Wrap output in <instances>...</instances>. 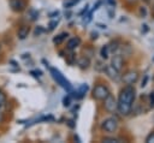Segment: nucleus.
<instances>
[{
  "label": "nucleus",
  "mask_w": 154,
  "mask_h": 143,
  "mask_svg": "<svg viewBox=\"0 0 154 143\" xmlns=\"http://www.w3.org/2000/svg\"><path fill=\"white\" fill-rule=\"evenodd\" d=\"M29 32H30V26L26 25V24H23V25L19 26V29H18V31H17V35H18V37H19L20 40H24V38L29 35Z\"/></svg>",
  "instance_id": "nucleus-9"
},
{
  "label": "nucleus",
  "mask_w": 154,
  "mask_h": 143,
  "mask_svg": "<svg viewBox=\"0 0 154 143\" xmlns=\"http://www.w3.org/2000/svg\"><path fill=\"white\" fill-rule=\"evenodd\" d=\"M88 91V85L87 84H82L76 91H71V94H73V97H76V99H82L84 95H85V93Z\"/></svg>",
  "instance_id": "nucleus-11"
},
{
  "label": "nucleus",
  "mask_w": 154,
  "mask_h": 143,
  "mask_svg": "<svg viewBox=\"0 0 154 143\" xmlns=\"http://www.w3.org/2000/svg\"><path fill=\"white\" fill-rule=\"evenodd\" d=\"M10 7L13 12H23L26 7L25 0H10Z\"/></svg>",
  "instance_id": "nucleus-6"
},
{
  "label": "nucleus",
  "mask_w": 154,
  "mask_h": 143,
  "mask_svg": "<svg viewBox=\"0 0 154 143\" xmlns=\"http://www.w3.org/2000/svg\"><path fill=\"white\" fill-rule=\"evenodd\" d=\"M57 24H58V20H53V22H51V23H49V30H53V29L57 26Z\"/></svg>",
  "instance_id": "nucleus-20"
},
{
  "label": "nucleus",
  "mask_w": 154,
  "mask_h": 143,
  "mask_svg": "<svg viewBox=\"0 0 154 143\" xmlns=\"http://www.w3.org/2000/svg\"><path fill=\"white\" fill-rule=\"evenodd\" d=\"M108 52H109V46H108V44H105V46L101 48V50H100L101 58H102V59H107V58H108Z\"/></svg>",
  "instance_id": "nucleus-15"
},
{
  "label": "nucleus",
  "mask_w": 154,
  "mask_h": 143,
  "mask_svg": "<svg viewBox=\"0 0 154 143\" xmlns=\"http://www.w3.org/2000/svg\"><path fill=\"white\" fill-rule=\"evenodd\" d=\"M141 14H142L143 17H144V16L147 14V10H146L144 7H142V8H141Z\"/></svg>",
  "instance_id": "nucleus-25"
},
{
  "label": "nucleus",
  "mask_w": 154,
  "mask_h": 143,
  "mask_svg": "<svg viewBox=\"0 0 154 143\" xmlns=\"http://www.w3.org/2000/svg\"><path fill=\"white\" fill-rule=\"evenodd\" d=\"M0 50H1V43H0Z\"/></svg>",
  "instance_id": "nucleus-28"
},
{
  "label": "nucleus",
  "mask_w": 154,
  "mask_h": 143,
  "mask_svg": "<svg viewBox=\"0 0 154 143\" xmlns=\"http://www.w3.org/2000/svg\"><path fill=\"white\" fill-rule=\"evenodd\" d=\"M63 102H64V106H65V107H69V106H70V102H71V97H70V96L64 97Z\"/></svg>",
  "instance_id": "nucleus-18"
},
{
  "label": "nucleus",
  "mask_w": 154,
  "mask_h": 143,
  "mask_svg": "<svg viewBox=\"0 0 154 143\" xmlns=\"http://www.w3.org/2000/svg\"><path fill=\"white\" fill-rule=\"evenodd\" d=\"M78 66L82 68V70H84V68H88V66H89V64H90V60H89V58H85V56H82L79 60H78Z\"/></svg>",
  "instance_id": "nucleus-13"
},
{
  "label": "nucleus",
  "mask_w": 154,
  "mask_h": 143,
  "mask_svg": "<svg viewBox=\"0 0 154 143\" xmlns=\"http://www.w3.org/2000/svg\"><path fill=\"white\" fill-rule=\"evenodd\" d=\"M103 101H105V102H103V106H105V109H106L107 112L113 113V112L117 111V101H116V99H114L111 94H108L107 97H106Z\"/></svg>",
  "instance_id": "nucleus-5"
},
{
  "label": "nucleus",
  "mask_w": 154,
  "mask_h": 143,
  "mask_svg": "<svg viewBox=\"0 0 154 143\" xmlns=\"http://www.w3.org/2000/svg\"><path fill=\"white\" fill-rule=\"evenodd\" d=\"M146 142H148V143H153V142H154V132H153V133H150V135L147 137Z\"/></svg>",
  "instance_id": "nucleus-19"
},
{
  "label": "nucleus",
  "mask_w": 154,
  "mask_h": 143,
  "mask_svg": "<svg viewBox=\"0 0 154 143\" xmlns=\"http://www.w3.org/2000/svg\"><path fill=\"white\" fill-rule=\"evenodd\" d=\"M147 81H148V76H144V79L142 81V84H141V87L143 88V87H146V84H147Z\"/></svg>",
  "instance_id": "nucleus-24"
},
{
  "label": "nucleus",
  "mask_w": 154,
  "mask_h": 143,
  "mask_svg": "<svg viewBox=\"0 0 154 143\" xmlns=\"http://www.w3.org/2000/svg\"><path fill=\"white\" fill-rule=\"evenodd\" d=\"M67 124H69V126H70V127H75V124H73V121H72V120H69V121H67Z\"/></svg>",
  "instance_id": "nucleus-26"
},
{
  "label": "nucleus",
  "mask_w": 154,
  "mask_h": 143,
  "mask_svg": "<svg viewBox=\"0 0 154 143\" xmlns=\"http://www.w3.org/2000/svg\"><path fill=\"white\" fill-rule=\"evenodd\" d=\"M116 70L120 71L122 70V66H123V55H119V54H116L113 58H112V64H111Z\"/></svg>",
  "instance_id": "nucleus-10"
},
{
  "label": "nucleus",
  "mask_w": 154,
  "mask_h": 143,
  "mask_svg": "<svg viewBox=\"0 0 154 143\" xmlns=\"http://www.w3.org/2000/svg\"><path fill=\"white\" fill-rule=\"evenodd\" d=\"M108 2H109L111 5H116V1H114V0H108Z\"/></svg>",
  "instance_id": "nucleus-27"
},
{
  "label": "nucleus",
  "mask_w": 154,
  "mask_h": 143,
  "mask_svg": "<svg viewBox=\"0 0 154 143\" xmlns=\"http://www.w3.org/2000/svg\"><path fill=\"white\" fill-rule=\"evenodd\" d=\"M41 32H43V29H42L41 26H38V28L35 29V35H40Z\"/></svg>",
  "instance_id": "nucleus-22"
},
{
  "label": "nucleus",
  "mask_w": 154,
  "mask_h": 143,
  "mask_svg": "<svg viewBox=\"0 0 154 143\" xmlns=\"http://www.w3.org/2000/svg\"><path fill=\"white\" fill-rule=\"evenodd\" d=\"M122 79H123V82H124L125 84H128V85L134 84V83H136L137 79H138V72H137V71H129V72H126V73L122 77Z\"/></svg>",
  "instance_id": "nucleus-7"
},
{
  "label": "nucleus",
  "mask_w": 154,
  "mask_h": 143,
  "mask_svg": "<svg viewBox=\"0 0 154 143\" xmlns=\"http://www.w3.org/2000/svg\"><path fill=\"white\" fill-rule=\"evenodd\" d=\"M118 127V121L114 119V118H107L102 121L101 124V129L105 130L106 132H114Z\"/></svg>",
  "instance_id": "nucleus-4"
},
{
  "label": "nucleus",
  "mask_w": 154,
  "mask_h": 143,
  "mask_svg": "<svg viewBox=\"0 0 154 143\" xmlns=\"http://www.w3.org/2000/svg\"><path fill=\"white\" fill-rule=\"evenodd\" d=\"M69 36V34L67 32H61L60 35H58V36H55L54 38H53V42L54 43H57V44H59V43H61L63 42V40L65 38V37H67Z\"/></svg>",
  "instance_id": "nucleus-14"
},
{
  "label": "nucleus",
  "mask_w": 154,
  "mask_h": 143,
  "mask_svg": "<svg viewBox=\"0 0 154 143\" xmlns=\"http://www.w3.org/2000/svg\"><path fill=\"white\" fill-rule=\"evenodd\" d=\"M108 94H109V90L103 84H97L93 89V97L96 100H105Z\"/></svg>",
  "instance_id": "nucleus-3"
},
{
  "label": "nucleus",
  "mask_w": 154,
  "mask_h": 143,
  "mask_svg": "<svg viewBox=\"0 0 154 143\" xmlns=\"http://www.w3.org/2000/svg\"><path fill=\"white\" fill-rule=\"evenodd\" d=\"M78 1H79V0H69V1H65V2H64V7H65V8H70V7H72L73 5H76Z\"/></svg>",
  "instance_id": "nucleus-16"
},
{
  "label": "nucleus",
  "mask_w": 154,
  "mask_h": 143,
  "mask_svg": "<svg viewBox=\"0 0 154 143\" xmlns=\"http://www.w3.org/2000/svg\"><path fill=\"white\" fill-rule=\"evenodd\" d=\"M49 72H51V75H52V77L54 78V81L61 87V88H64L67 93H71L73 89H72V85L70 84V82L64 77V75L58 70V68H55V67H49Z\"/></svg>",
  "instance_id": "nucleus-2"
},
{
  "label": "nucleus",
  "mask_w": 154,
  "mask_h": 143,
  "mask_svg": "<svg viewBox=\"0 0 154 143\" xmlns=\"http://www.w3.org/2000/svg\"><path fill=\"white\" fill-rule=\"evenodd\" d=\"M105 71H106V73L108 75V77L109 78H112L113 81H119L120 79V75H119V71L118 70H116L112 65H108V66H105Z\"/></svg>",
  "instance_id": "nucleus-8"
},
{
  "label": "nucleus",
  "mask_w": 154,
  "mask_h": 143,
  "mask_svg": "<svg viewBox=\"0 0 154 143\" xmlns=\"http://www.w3.org/2000/svg\"><path fill=\"white\" fill-rule=\"evenodd\" d=\"M79 43H81V40H79V37H72V38H70V40L67 41V44H66V47H67V49H70V50H73V49H76V48L79 46Z\"/></svg>",
  "instance_id": "nucleus-12"
},
{
  "label": "nucleus",
  "mask_w": 154,
  "mask_h": 143,
  "mask_svg": "<svg viewBox=\"0 0 154 143\" xmlns=\"http://www.w3.org/2000/svg\"><path fill=\"white\" fill-rule=\"evenodd\" d=\"M30 73H31L32 76H35V77H40V76H41V71H38V70H37V71H31Z\"/></svg>",
  "instance_id": "nucleus-23"
},
{
  "label": "nucleus",
  "mask_w": 154,
  "mask_h": 143,
  "mask_svg": "<svg viewBox=\"0 0 154 143\" xmlns=\"http://www.w3.org/2000/svg\"><path fill=\"white\" fill-rule=\"evenodd\" d=\"M135 96H136V90L131 84L130 85L126 84V87H124L120 90V94L117 101V109L122 115H128L131 112Z\"/></svg>",
  "instance_id": "nucleus-1"
},
{
  "label": "nucleus",
  "mask_w": 154,
  "mask_h": 143,
  "mask_svg": "<svg viewBox=\"0 0 154 143\" xmlns=\"http://www.w3.org/2000/svg\"><path fill=\"white\" fill-rule=\"evenodd\" d=\"M6 102V95L4 94L2 90H0V107Z\"/></svg>",
  "instance_id": "nucleus-17"
},
{
  "label": "nucleus",
  "mask_w": 154,
  "mask_h": 143,
  "mask_svg": "<svg viewBox=\"0 0 154 143\" xmlns=\"http://www.w3.org/2000/svg\"><path fill=\"white\" fill-rule=\"evenodd\" d=\"M102 142H109L111 143V142H118V139L117 138H103Z\"/></svg>",
  "instance_id": "nucleus-21"
}]
</instances>
